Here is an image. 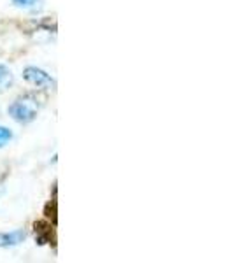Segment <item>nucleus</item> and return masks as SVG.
<instances>
[{"mask_svg": "<svg viewBox=\"0 0 233 263\" xmlns=\"http://www.w3.org/2000/svg\"><path fill=\"white\" fill-rule=\"evenodd\" d=\"M23 78H25V81L35 84V86H39V88H46V90H54V88H56L54 79L51 78L48 72L37 69V67H27V69L23 70Z\"/></svg>", "mask_w": 233, "mask_h": 263, "instance_id": "obj_2", "label": "nucleus"}, {"mask_svg": "<svg viewBox=\"0 0 233 263\" xmlns=\"http://www.w3.org/2000/svg\"><path fill=\"white\" fill-rule=\"evenodd\" d=\"M12 141V132L7 126H0V147L7 146Z\"/></svg>", "mask_w": 233, "mask_h": 263, "instance_id": "obj_7", "label": "nucleus"}, {"mask_svg": "<svg viewBox=\"0 0 233 263\" xmlns=\"http://www.w3.org/2000/svg\"><path fill=\"white\" fill-rule=\"evenodd\" d=\"M33 233H35V242L39 246L53 244L56 242V237H54V228L48 219H39V221L33 223Z\"/></svg>", "mask_w": 233, "mask_h": 263, "instance_id": "obj_3", "label": "nucleus"}, {"mask_svg": "<svg viewBox=\"0 0 233 263\" xmlns=\"http://www.w3.org/2000/svg\"><path fill=\"white\" fill-rule=\"evenodd\" d=\"M27 239V232L25 230H14L9 233H0V248H12L18 246Z\"/></svg>", "mask_w": 233, "mask_h": 263, "instance_id": "obj_4", "label": "nucleus"}, {"mask_svg": "<svg viewBox=\"0 0 233 263\" xmlns=\"http://www.w3.org/2000/svg\"><path fill=\"white\" fill-rule=\"evenodd\" d=\"M39 4V0H12V6L18 9H32Z\"/></svg>", "mask_w": 233, "mask_h": 263, "instance_id": "obj_8", "label": "nucleus"}, {"mask_svg": "<svg viewBox=\"0 0 233 263\" xmlns=\"http://www.w3.org/2000/svg\"><path fill=\"white\" fill-rule=\"evenodd\" d=\"M12 84H14V76H12V72L7 69L6 65L0 63V93L7 91Z\"/></svg>", "mask_w": 233, "mask_h": 263, "instance_id": "obj_5", "label": "nucleus"}, {"mask_svg": "<svg viewBox=\"0 0 233 263\" xmlns=\"http://www.w3.org/2000/svg\"><path fill=\"white\" fill-rule=\"evenodd\" d=\"M9 116L18 123H32L39 114V100L33 95H23L20 99H16L7 109Z\"/></svg>", "mask_w": 233, "mask_h": 263, "instance_id": "obj_1", "label": "nucleus"}, {"mask_svg": "<svg viewBox=\"0 0 233 263\" xmlns=\"http://www.w3.org/2000/svg\"><path fill=\"white\" fill-rule=\"evenodd\" d=\"M44 218L48 219L53 227H56V224H58V202H56V197L44 205Z\"/></svg>", "mask_w": 233, "mask_h": 263, "instance_id": "obj_6", "label": "nucleus"}]
</instances>
